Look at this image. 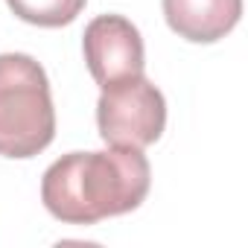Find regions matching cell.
<instances>
[{"label": "cell", "instance_id": "6", "mask_svg": "<svg viewBox=\"0 0 248 248\" xmlns=\"http://www.w3.org/2000/svg\"><path fill=\"white\" fill-rule=\"evenodd\" d=\"M85 3L88 0H6V6L12 9L15 18L32 27H44V30L73 24L82 15Z\"/></svg>", "mask_w": 248, "mask_h": 248}, {"label": "cell", "instance_id": "5", "mask_svg": "<svg viewBox=\"0 0 248 248\" xmlns=\"http://www.w3.org/2000/svg\"><path fill=\"white\" fill-rule=\"evenodd\" d=\"M170 30L190 44L225 38L242 18V0H164Z\"/></svg>", "mask_w": 248, "mask_h": 248}, {"label": "cell", "instance_id": "3", "mask_svg": "<svg viewBox=\"0 0 248 248\" xmlns=\"http://www.w3.org/2000/svg\"><path fill=\"white\" fill-rule=\"evenodd\" d=\"M167 126V99L143 73L102 88L96 102V129L108 146H152Z\"/></svg>", "mask_w": 248, "mask_h": 248}, {"label": "cell", "instance_id": "4", "mask_svg": "<svg viewBox=\"0 0 248 248\" xmlns=\"http://www.w3.org/2000/svg\"><path fill=\"white\" fill-rule=\"evenodd\" d=\"M82 53L99 88L126 82L146 70V50L140 30L123 15H96L85 27Z\"/></svg>", "mask_w": 248, "mask_h": 248}, {"label": "cell", "instance_id": "2", "mask_svg": "<svg viewBox=\"0 0 248 248\" xmlns=\"http://www.w3.org/2000/svg\"><path fill=\"white\" fill-rule=\"evenodd\" d=\"M56 138L47 70L27 53H0V155L35 158Z\"/></svg>", "mask_w": 248, "mask_h": 248}, {"label": "cell", "instance_id": "1", "mask_svg": "<svg viewBox=\"0 0 248 248\" xmlns=\"http://www.w3.org/2000/svg\"><path fill=\"white\" fill-rule=\"evenodd\" d=\"M149 184L152 167L143 149L111 146L102 152H70L47 167L41 202L64 225H96L138 210Z\"/></svg>", "mask_w": 248, "mask_h": 248}]
</instances>
